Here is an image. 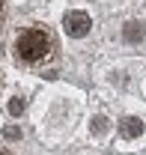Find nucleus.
I'll use <instances>...</instances> for the list:
<instances>
[{
    "label": "nucleus",
    "mask_w": 146,
    "mask_h": 155,
    "mask_svg": "<svg viewBox=\"0 0 146 155\" xmlns=\"http://www.w3.org/2000/svg\"><path fill=\"white\" fill-rule=\"evenodd\" d=\"M15 54L21 60H27V63H39V60H45L51 54V36L45 30H39V27H30L15 39Z\"/></svg>",
    "instance_id": "1"
},
{
    "label": "nucleus",
    "mask_w": 146,
    "mask_h": 155,
    "mask_svg": "<svg viewBox=\"0 0 146 155\" xmlns=\"http://www.w3.org/2000/svg\"><path fill=\"white\" fill-rule=\"evenodd\" d=\"M90 27H92V18L87 15V12H69V15L63 18V30H66L69 36H75V39L87 36Z\"/></svg>",
    "instance_id": "2"
},
{
    "label": "nucleus",
    "mask_w": 146,
    "mask_h": 155,
    "mask_svg": "<svg viewBox=\"0 0 146 155\" xmlns=\"http://www.w3.org/2000/svg\"><path fill=\"white\" fill-rule=\"evenodd\" d=\"M119 134L128 137V140H131V137H140L143 134V122H140L137 116H125V119L119 122Z\"/></svg>",
    "instance_id": "3"
},
{
    "label": "nucleus",
    "mask_w": 146,
    "mask_h": 155,
    "mask_svg": "<svg viewBox=\"0 0 146 155\" xmlns=\"http://www.w3.org/2000/svg\"><path fill=\"white\" fill-rule=\"evenodd\" d=\"M143 36H146V30H143V24H137V21H128L122 27V39L125 42H140Z\"/></svg>",
    "instance_id": "4"
},
{
    "label": "nucleus",
    "mask_w": 146,
    "mask_h": 155,
    "mask_svg": "<svg viewBox=\"0 0 146 155\" xmlns=\"http://www.w3.org/2000/svg\"><path fill=\"white\" fill-rule=\"evenodd\" d=\"M92 131H95V134H105V131H108V119H105V116H95V119H92Z\"/></svg>",
    "instance_id": "5"
},
{
    "label": "nucleus",
    "mask_w": 146,
    "mask_h": 155,
    "mask_svg": "<svg viewBox=\"0 0 146 155\" xmlns=\"http://www.w3.org/2000/svg\"><path fill=\"white\" fill-rule=\"evenodd\" d=\"M21 110H24V98H12V101H9V114L18 116Z\"/></svg>",
    "instance_id": "6"
},
{
    "label": "nucleus",
    "mask_w": 146,
    "mask_h": 155,
    "mask_svg": "<svg viewBox=\"0 0 146 155\" xmlns=\"http://www.w3.org/2000/svg\"><path fill=\"white\" fill-rule=\"evenodd\" d=\"M3 134L9 137V140H18V137H21V128H18V125H6V128H3Z\"/></svg>",
    "instance_id": "7"
},
{
    "label": "nucleus",
    "mask_w": 146,
    "mask_h": 155,
    "mask_svg": "<svg viewBox=\"0 0 146 155\" xmlns=\"http://www.w3.org/2000/svg\"><path fill=\"white\" fill-rule=\"evenodd\" d=\"M0 155H9V152H6V149H0Z\"/></svg>",
    "instance_id": "8"
}]
</instances>
